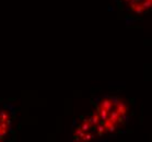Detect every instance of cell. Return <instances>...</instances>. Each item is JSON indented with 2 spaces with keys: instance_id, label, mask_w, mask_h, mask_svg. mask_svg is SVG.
<instances>
[{
  "instance_id": "cell-1",
  "label": "cell",
  "mask_w": 152,
  "mask_h": 142,
  "mask_svg": "<svg viewBox=\"0 0 152 142\" xmlns=\"http://www.w3.org/2000/svg\"><path fill=\"white\" fill-rule=\"evenodd\" d=\"M132 116V106L123 97L111 94L95 97L92 111L75 121L70 139L84 142L112 138L127 128Z\"/></svg>"
},
{
  "instance_id": "cell-3",
  "label": "cell",
  "mask_w": 152,
  "mask_h": 142,
  "mask_svg": "<svg viewBox=\"0 0 152 142\" xmlns=\"http://www.w3.org/2000/svg\"><path fill=\"white\" fill-rule=\"evenodd\" d=\"M152 0H115L116 4L124 13L130 17L145 15L151 9Z\"/></svg>"
},
{
  "instance_id": "cell-2",
  "label": "cell",
  "mask_w": 152,
  "mask_h": 142,
  "mask_svg": "<svg viewBox=\"0 0 152 142\" xmlns=\"http://www.w3.org/2000/svg\"><path fill=\"white\" fill-rule=\"evenodd\" d=\"M18 109L12 103L0 104V142L12 140L17 133Z\"/></svg>"
}]
</instances>
